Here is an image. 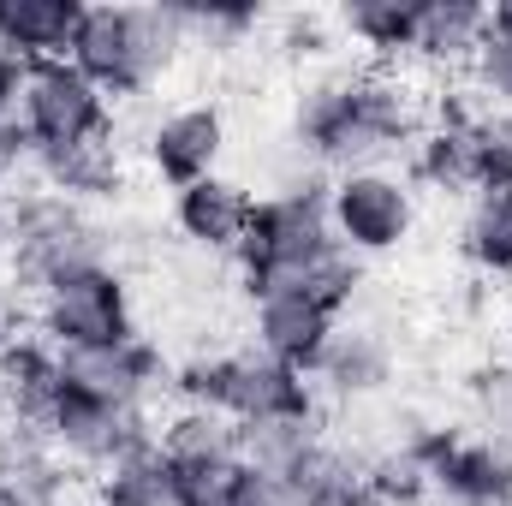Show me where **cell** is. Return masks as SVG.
Instances as JSON below:
<instances>
[{
	"instance_id": "1",
	"label": "cell",
	"mask_w": 512,
	"mask_h": 506,
	"mask_svg": "<svg viewBox=\"0 0 512 506\" xmlns=\"http://www.w3.org/2000/svg\"><path fill=\"white\" fill-rule=\"evenodd\" d=\"M286 137L310 149L328 173H358L411 155V143L423 137V114L411 90L387 72H322L298 90Z\"/></svg>"
},
{
	"instance_id": "2",
	"label": "cell",
	"mask_w": 512,
	"mask_h": 506,
	"mask_svg": "<svg viewBox=\"0 0 512 506\" xmlns=\"http://www.w3.org/2000/svg\"><path fill=\"white\" fill-rule=\"evenodd\" d=\"M185 42H191V24H185L179 0H149V6H114V0H102V6H84L66 60L108 102H120V96L155 90L173 72V60L185 54Z\"/></svg>"
},
{
	"instance_id": "3",
	"label": "cell",
	"mask_w": 512,
	"mask_h": 506,
	"mask_svg": "<svg viewBox=\"0 0 512 506\" xmlns=\"http://www.w3.org/2000/svg\"><path fill=\"white\" fill-rule=\"evenodd\" d=\"M179 405L191 411H221L239 429H262V423H316V381L268 352H215V358H191L179 364L173 381Z\"/></svg>"
},
{
	"instance_id": "4",
	"label": "cell",
	"mask_w": 512,
	"mask_h": 506,
	"mask_svg": "<svg viewBox=\"0 0 512 506\" xmlns=\"http://www.w3.org/2000/svg\"><path fill=\"white\" fill-rule=\"evenodd\" d=\"M334 251V227H328V191H268L256 197L251 227L239 239V274L245 292H280V286H304L310 268Z\"/></svg>"
},
{
	"instance_id": "5",
	"label": "cell",
	"mask_w": 512,
	"mask_h": 506,
	"mask_svg": "<svg viewBox=\"0 0 512 506\" xmlns=\"http://www.w3.org/2000/svg\"><path fill=\"white\" fill-rule=\"evenodd\" d=\"M6 251H12V286L42 298L54 280L108 262V227L60 191H30L6 221Z\"/></svg>"
},
{
	"instance_id": "6",
	"label": "cell",
	"mask_w": 512,
	"mask_h": 506,
	"mask_svg": "<svg viewBox=\"0 0 512 506\" xmlns=\"http://www.w3.org/2000/svg\"><path fill=\"white\" fill-rule=\"evenodd\" d=\"M36 334L60 352H84V346H120L137 334V310H131V286L114 262L78 268L66 280H54L36 298Z\"/></svg>"
},
{
	"instance_id": "7",
	"label": "cell",
	"mask_w": 512,
	"mask_h": 506,
	"mask_svg": "<svg viewBox=\"0 0 512 506\" xmlns=\"http://www.w3.org/2000/svg\"><path fill=\"white\" fill-rule=\"evenodd\" d=\"M328 227L334 245L352 256H387L399 251L417 227V191L405 173L393 167H358V173H334L328 179Z\"/></svg>"
},
{
	"instance_id": "8",
	"label": "cell",
	"mask_w": 512,
	"mask_h": 506,
	"mask_svg": "<svg viewBox=\"0 0 512 506\" xmlns=\"http://www.w3.org/2000/svg\"><path fill=\"white\" fill-rule=\"evenodd\" d=\"M18 126L30 131L36 155H48V149H84V143L108 137V96L72 60H36V66H24Z\"/></svg>"
},
{
	"instance_id": "9",
	"label": "cell",
	"mask_w": 512,
	"mask_h": 506,
	"mask_svg": "<svg viewBox=\"0 0 512 506\" xmlns=\"http://www.w3.org/2000/svg\"><path fill=\"white\" fill-rule=\"evenodd\" d=\"M42 441H48L66 465H90V471L102 477L108 465H120L137 447L155 441V423H149L143 405H102V399H90V393L60 387L54 405H48V417H42Z\"/></svg>"
},
{
	"instance_id": "10",
	"label": "cell",
	"mask_w": 512,
	"mask_h": 506,
	"mask_svg": "<svg viewBox=\"0 0 512 506\" xmlns=\"http://www.w3.org/2000/svg\"><path fill=\"white\" fill-rule=\"evenodd\" d=\"M251 304H256V352H268V358H280V364H292V370H304V376L322 364L334 328L346 322V316L328 310L310 286H280V292L251 298Z\"/></svg>"
},
{
	"instance_id": "11",
	"label": "cell",
	"mask_w": 512,
	"mask_h": 506,
	"mask_svg": "<svg viewBox=\"0 0 512 506\" xmlns=\"http://www.w3.org/2000/svg\"><path fill=\"white\" fill-rule=\"evenodd\" d=\"M161 381H167V364H161L155 340H143V334H131L120 346L60 352V387L90 393V399H102V405H143Z\"/></svg>"
},
{
	"instance_id": "12",
	"label": "cell",
	"mask_w": 512,
	"mask_h": 506,
	"mask_svg": "<svg viewBox=\"0 0 512 506\" xmlns=\"http://www.w3.org/2000/svg\"><path fill=\"white\" fill-rule=\"evenodd\" d=\"M227 155V114L215 102H191V108H173L167 120H155L149 131V167L161 185L185 191L197 179H209Z\"/></svg>"
},
{
	"instance_id": "13",
	"label": "cell",
	"mask_w": 512,
	"mask_h": 506,
	"mask_svg": "<svg viewBox=\"0 0 512 506\" xmlns=\"http://www.w3.org/2000/svg\"><path fill=\"white\" fill-rule=\"evenodd\" d=\"M251 209H256V197L239 179H227V173H209V179L173 191V227H179V239L209 256L239 251V239L251 227Z\"/></svg>"
},
{
	"instance_id": "14",
	"label": "cell",
	"mask_w": 512,
	"mask_h": 506,
	"mask_svg": "<svg viewBox=\"0 0 512 506\" xmlns=\"http://www.w3.org/2000/svg\"><path fill=\"white\" fill-rule=\"evenodd\" d=\"M316 393L340 399V405H358V399H376L387 381H393V346H387L382 328H364V322H340L322 364L310 370Z\"/></svg>"
},
{
	"instance_id": "15",
	"label": "cell",
	"mask_w": 512,
	"mask_h": 506,
	"mask_svg": "<svg viewBox=\"0 0 512 506\" xmlns=\"http://www.w3.org/2000/svg\"><path fill=\"white\" fill-rule=\"evenodd\" d=\"M60 393V346H48L42 334H12L0 346V405L12 423L42 435V417Z\"/></svg>"
},
{
	"instance_id": "16",
	"label": "cell",
	"mask_w": 512,
	"mask_h": 506,
	"mask_svg": "<svg viewBox=\"0 0 512 506\" xmlns=\"http://www.w3.org/2000/svg\"><path fill=\"white\" fill-rule=\"evenodd\" d=\"M435 501L441 506H512V453L495 441H453V453L435 465Z\"/></svg>"
},
{
	"instance_id": "17",
	"label": "cell",
	"mask_w": 512,
	"mask_h": 506,
	"mask_svg": "<svg viewBox=\"0 0 512 506\" xmlns=\"http://www.w3.org/2000/svg\"><path fill=\"white\" fill-rule=\"evenodd\" d=\"M84 0H0V48L24 66L66 60Z\"/></svg>"
},
{
	"instance_id": "18",
	"label": "cell",
	"mask_w": 512,
	"mask_h": 506,
	"mask_svg": "<svg viewBox=\"0 0 512 506\" xmlns=\"http://www.w3.org/2000/svg\"><path fill=\"white\" fill-rule=\"evenodd\" d=\"M292 506H376L370 501V459L334 447V441H316L292 471Z\"/></svg>"
},
{
	"instance_id": "19",
	"label": "cell",
	"mask_w": 512,
	"mask_h": 506,
	"mask_svg": "<svg viewBox=\"0 0 512 506\" xmlns=\"http://www.w3.org/2000/svg\"><path fill=\"white\" fill-rule=\"evenodd\" d=\"M155 447L173 459V465H239L245 459V429L221 411H191L179 405L161 429H155Z\"/></svg>"
},
{
	"instance_id": "20",
	"label": "cell",
	"mask_w": 512,
	"mask_h": 506,
	"mask_svg": "<svg viewBox=\"0 0 512 506\" xmlns=\"http://www.w3.org/2000/svg\"><path fill=\"white\" fill-rule=\"evenodd\" d=\"M483 42H489V6H477V0H423V30H417L423 60L465 66V60H477Z\"/></svg>"
},
{
	"instance_id": "21",
	"label": "cell",
	"mask_w": 512,
	"mask_h": 506,
	"mask_svg": "<svg viewBox=\"0 0 512 506\" xmlns=\"http://www.w3.org/2000/svg\"><path fill=\"white\" fill-rule=\"evenodd\" d=\"M36 173H42V191H60L72 203H96V197L120 191V155L108 143L48 149V155H36Z\"/></svg>"
},
{
	"instance_id": "22",
	"label": "cell",
	"mask_w": 512,
	"mask_h": 506,
	"mask_svg": "<svg viewBox=\"0 0 512 506\" xmlns=\"http://www.w3.org/2000/svg\"><path fill=\"white\" fill-rule=\"evenodd\" d=\"M340 30L370 54H417L423 0H346Z\"/></svg>"
},
{
	"instance_id": "23",
	"label": "cell",
	"mask_w": 512,
	"mask_h": 506,
	"mask_svg": "<svg viewBox=\"0 0 512 506\" xmlns=\"http://www.w3.org/2000/svg\"><path fill=\"white\" fill-rule=\"evenodd\" d=\"M411 185L477 191V179H471V120H441L411 143Z\"/></svg>"
},
{
	"instance_id": "24",
	"label": "cell",
	"mask_w": 512,
	"mask_h": 506,
	"mask_svg": "<svg viewBox=\"0 0 512 506\" xmlns=\"http://www.w3.org/2000/svg\"><path fill=\"white\" fill-rule=\"evenodd\" d=\"M459 239H465V256L483 274H512V185L471 191V209H465Z\"/></svg>"
},
{
	"instance_id": "25",
	"label": "cell",
	"mask_w": 512,
	"mask_h": 506,
	"mask_svg": "<svg viewBox=\"0 0 512 506\" xmlns=\"http://www.w3.org/2000/svg\"><path fill=\"white\" fill-rule=\"evenodd\" d=\"M96 506H167V459L161 447H137L131 459L96 477Z\"/></svg>"
},
{
	"instance_id": "26",
	"label": "cell",
	"mask_w": 512,
	"mask_h": 506,
	"mask_svg": "<svg viewBox=\"0 0 512 506\" xmlns=\"http://www.w3.org/2000/svg\"><path fill=\"white\" fill-rule=\"evenodd\" d=\"M370 501L376 506H429L435 501V471L423 465V453L411 441L387 447L370 459Z\"/></svg>"
},
{
	"instance_id": "27",
	"label": "cell",
	"mask_w": 512,
	"mask_h": 506,
	"mask_svg": "<svg viewBox=\"0 0 512 506\" xmlns=\"http://www.w3.org/2000/svg\"><path fill=\"white\" fill-rule=\"evenodd\" d=\"M316 441H322L316 423H262V429H245V465H262V471L286 477Z\"/></svg>"
},
{
	"instance_id": "28",
	"label": "cell",
	"mask_w": 512,
	"mask_h": 506,
	"mask_svg": "<svg viewBox=\"0 0 512 506\" xmlns=\"http://www.w3.org/2000/svg\"><path fill=\"white\" fill-rule=\"evenodd\" d=\"M233 471L239 465H173L167 459V506H227Z\"/></svg>"
},
{
	"instance_id": "29",
	"label": "cell",
	"mask_w": 512,
	"mask_h": 506,
	"mask_svg": "<svg viewBox=\"0 0 512 506\" xmlns=\"http://www.w3.org/2000/svg\"><path fill=\"white\" fill-rule=\"evenodd\" d=\"M304 286H310L328 310H340V316H346V310H352V298L364 292V256H352L346 245H334V251L310 268V280H304Z\"/></svg>"
},
{
	"instance_id": "30",
	"label": "cell",
	"mask_w": 512,
	"mask_h": 506,
	"mask_svg": "<svg viewBox=\"0 0 512 506\" xmlns=\"http://www.w3.org/2000/svg\"><path fill=\"white\" fill-rule=\"evenodd\" d=\"M477 417H483V441L512 453V364H495L477 376Z\"/></svg>"
},
{
	"instance_id": "31",
	"label": "cell",
	"mask_w": 512,
	"mask_h": 506,
	"mask_svg": "<svg viewBox=\"0 0 512 506\" xmlns=\"http://www.w3.org/2000/svg\"><path fill=\"white\" fill-rule=\"evenodd\" d=\"M471 78H477V96L501 114V120H512V42H483L477 48V60H471Z\"/></svg>"
},
{
	"instance_id": "32",
	"label": "cell",
	"mask_w": 512,
	"mask_h": 506,
	"mask_svg": "<svg viewBox=\"0 0 512 506\" xmlns=\"http://www.w3.org/2000/svg\"><path fill=\"white\" fill-rule=\"evenodd\" d=\"M256 12L251 0H209V6H185V24H191V36H245L256 30Z\"/></svg>"
},
{
	"instance_id": "33",
	"label": "cell",
	"mask_w": 512,
	"mask_h": 506,
	"mask_svg": "<svg viewBox=\"0 0 512 506\" xmlns=\"http://www.w3.org/2000/svg\"><path fill=\"white\" fill-rule=\"evenodd\" d=\"M227 506H292V483L262 471V465H245L233 471V489H227Z\"/></svg>"
},
{
	"instance_id": "34",
	"label": "cell",
	"mask_w": 512,
	"mask_h": 506,
	"mask_svg": "<svg viewBox=\"0 0 512 506\" xmlns=\"http://www.w3.org/2000/svg\"><path fill=\"white\" fill-rule=\"evenodd\" d=\"M328 36H322V18H292L286 24V54H322Z\"/></svg>"
},
{
	"instance_id": "35",
	"label": "cell",
	"mask_w": 512,
	"mask_h": 506,
	"mask_svg": "<svg viewBox=\"0 0 512 506\" xmlns=\"http://www.w3.org/2000/svg\"><path fill=\"white\" fill-rule=\"evenodd\" d=\"M18 90H24V60H12V54L0 48V120L18 114Z\"/></svg>"
},
{
	"instance_id": "36",
	"label": "cell",
	"mask_w": 512,
	"mask_h": 506,
	"mask_svg": "<svg viewBox=\"0 0 512 506\" xmlns=\"http://www.w3.org/2000/svg\"><path fill=\"white\" fill-rule=\"evenodd\" d=\"M489 36L495 42H512V0H495L489 6Z\"/></svg>"
},
{
	"instance_id": "37",
	"label": "cell",
	"mask_w": 512,
	"mask_h": 506,
	"mask_svg": "<svg viewBox=\"0 0 512 506\" xmlns=\"http://www.w3.org/2000/svg\"><path fill=\"white\" fill-rule=\"evenodd\" d=\"M0 506H24V495H18V483H12L6 465H0Z\"/></svg>"
},
{
	"instance_id": "38",
	"label": "cell",
	"mask_w": 512,
	"mask_h": 506,
	"mask_svg": "<svg viewBox=\"0 0 512 506\" xmlns=\"http://www.w3.org/2000/svg\"><path fill=\"white\" fill-rule=\"evenodd\" d=\"M12 334H18V322H12V310H6V298H0V346H6Z\"/></svg>"
},
{
	"instance_id": "39",
	"label": "cell",
	"mask_w": 512,
	"mask_h": 506,
	"mask_svg": "<svg viewBox=\"0 0 512 506\" xmlns=\"http://www.w3.org/2000/svg\"><path fill=\"white\" fill-rule=\"evenodd\" d=\"M0 227H6V221H0Z\"/></svg>"
}]
</instances>
